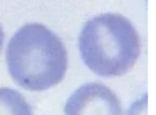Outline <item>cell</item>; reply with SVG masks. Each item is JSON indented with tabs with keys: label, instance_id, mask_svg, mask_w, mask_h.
Segmentation results:
<instances>
[{
	"label": "cell",
	"instance_id": "obj_4",
	"mask_svg": "<svg viewBox=\"0 0 156 115\" xmlns=\"http://www.w3.org/2000/svg\"><path fill=\"white\" fill-rule=\"evenodd\" d=\"M0 115H33V112L21 93L11 87H1Z\"/></svg>",
	"mask_w": 156,
	"mask_h": 115
},
{
	"label": "cell",
	"instance_id": "obj_3",
	"mask_svg": "<svg viewBox=\"0 0 156 115\" xmlns=\"http://www.w3.org/2000/svg\"><path fill=\"white\" fill-rule=\"evenodd\" d=\"M64 115H123L115 93L98 82L84 83L68 98Z\"/></svg>",
	"mask_w": 156,
	"mask_h": 115
},
{
	"label": "cell",
	"instance_id": "obj_6",
	"mask_svg": "<svg viewBox=\"0 0 156 115\" xmlns=\"http://www.w3.org/2000/svg\"><path fill=\"white\" fill-rule=\"evenodd\" d=\"M3 42H4V32H3V30H2V26H1V24H0V52H1V50H2V48Z\"/></svg>",
	"mask_w": 156,
	"mask_h": 115
},
{
	"label": "cell",
	"instance_id": "obj_1",
	"mask_svg": "<svg viewBox=\"0 0 156 115\" xmlns=\"http://www.w3.org/2000/svg\"><path fill=\"white\" fill-rule=\"evenodd\" d=\"M6 59L15 83L31 91L57 85L68 69V53L63 42L39 23L27 24L15 32L8 43Z\"/></svg>",
	"mask_w": 156,
	"mask_h": 115
},
{
	"label": "cell",
	"instance_id": "obj_5",
	"mask_svg": "<svg viewBox=\"0 0 156 115\" xmlns=\"http://www.w3.org/2000/svg\"><path fill=\"white\" fill-rule=\"evenodd\" d=\"M147 103V100L143 101L142 102V105H141V108H140V102H135L133 105H132V107L131 109L129 110V114L128 115H147V107H145L144 109L142 110L141 112V114H140V110H141L142 107L144 106L145 104Z\"/></svg>",
	"mask_w": 156,
	"mask_h": 115
},
{
	"label": "cell",
	"instance_id": "obj_2",
	"mask_svg": "<svg viewBox=\"0 0 156 115\" xmlns=\"http://www.w3.org/2000/svg\"><path fill=\"white\" fill-rule=\"evenodd\" d=\"M82 60L102 77L126 74L140 54V40L130 20L119 13H104L86 22L79 38Z\"/></svg>",
	"mask_w": 156,
	"mask_h": 115
}]
</instances>
